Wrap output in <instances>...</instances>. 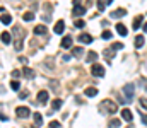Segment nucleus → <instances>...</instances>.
<instances>
[{"label": "nucleus", "instance_id": "nucleus-26", "mask_svg": "<svg viewBox=\"0 0 147 128\" xmlns=\"http://www.w3.org/2000/svg\"><path fill=\"white\" fill-rule=\"evenodd\" d=\"M74 24H75V27H79V29H82V27H84V26H86V22H84V21H82V19H77V21H75V22H74Z\"/></svg>", "mask_w": 147, "mask_h": 128}, {"label": "nucleus", "instance_id": "nucleus-4", "mask_svg": "<svg viewBox=\"0 0 147 128\" xmlns=\"http://www.w3.org/2000/svg\"><path fill=\"white\" fill-rule=\"evenodd\" d=\"M123 94H125V97L128 99V101H132L134 99V84H127L123 87Z\"/></svg>", "mask_w": 147, "mask_h": 128}, {"label": "nucleus", "instance_id": "nucleus-30", "mask_svg": "<svg viewBox=\"0 0 147 128\" xmlns=\"http://www.w3.org/2000/svg\"><path fill=\"white\" fill-rule=\"evenodd\" d=\"M105 5H106V2H105V0H98V9H99L101 12L105 10Z\"/></svg>", "mask_w": 147, "mask_h": 128}, {"label": "nucleus", "instance_id": "nucleus-38", "mask_svg": "<svg viewBox=\"0 0 147 128\" xmlns=\"http://www.w3.org/2000/svg\"><path fill=\"white\" fill-rule=\"evenodd\" d=\"M142 27H144V31L147 33V22H144V24H142Z\"/></svg>", "mask_w": 147, "mask_h": 128}, {"label": "nucleus", "instance_id": "nucleus-22", "mask_svg": "<svg viewBox=\"0 0 147 128\" xmlns=\"http://www.w3.org/2000/svg\"><path fill=\"white\" fill-rule=\"evenodd\" d=\"M96 58H98V53L96 51H89V55H87V62H96Z\"/></svg>", "mask_w": 147, "mask_h": 128}, {"label": "nucleus", "instance_id": "nucleus-7", "mask_svg": "<svg viewBox=\"0 0 147 128\" xmlns=\"http://www.w3.org/2000/svg\"><path fill=\"white\" fill-rule=\"evenodd\" d=\"M113 19H120V17H123V15H127V10L125 9H116V10H113L110 14Z\"/></svg>", "mask_w": 147, "mask_h": 128}, {"label": "nucleus", "instance_id": "nucleus-10", "mask_svg": "<svg viewBox=\"0 0 147 128\" xmlns=\"http://www.w3.org/2000/svg\"><path fill=\"white\" fill-rule=\"evenodd\" d=\"M63 31H65V22H63V21H58V22L55 24V33H57V34H62Z\"/></svg>", "mask_w": 147, "mask_h": 128}, {"label": "nucleus", "instance_id": "nucleus-23", "mask_svg": "<svg viewBox=\"0 0 147 128\" xmlns=\"http://www.w3.org/2000/svg\"><path fill=\"white\" fill-rule=\"evenodd\" d=\"M33 118H34V123H36L38 127H39V125L43 123V116H41L39 113H34V115H33Z\"/></svg>", "mask_w": 147, "mask_h": 128}, {"label": "nucleus", "instance_id": "nucleus-29", "mask_svg": "<svg viewBox=\"0 0 147 128\" xmlns=\"http://www.w3.org/2000/svg\"><path fill=\"white\" fill-rule=\"evenodd\" d=\"M10 87H12L14 90H19V87H21V84H19L17 80H12V82H10Z\"/></svg>", "mask_w": 147, "mask_h": 128}, {"label": "nucleus", "instance_id": "nucleus-13", "mask_svg": "<svg viewBox=\"0 0 147 128\" xmlns=\"http://www.w3.org/2000/svg\"><path fill=\"white\" fill-rule=\"evenodd\" d=\"M0 22L2 24H10L12 22V15L10 14H2L0 15Z\"/></svg>", "mask_w": 147, "mask_h": 128}, {"label": "nucleus", "instance_id": "nucleus-16", "mask_svg": "<svg viewBox=\"0 0 147 128\" xmlns=\"http://www.w3.org/2000/svg\"><path fill=\"white\" fill-rule=\"evenodd\" d=\"M0 40H2V43L9 44V43L12 41V36H10V33H2V34H0Z\"/></svg>", "mask_w": 147, "mask_h": 128}, {"label": "nucleus", "instance_id": "nucleus-33", "mask_svg": "<svg viewBox=\"0 0 147 128\" xmlns=\"http://www.w3.org/2000/svg\"><path fill=\"white\" fill-rule=\"evenodd\" d=\"M28 96H29V94H28V90H22V92L19 94V97H21V99H26Z\"/></svg>", "mask_w": 147, "mask_h": 128}, {"label": "nucleus", "instance_id": "nucleus-21", "mask_svg": "<svg viewBox=\"0 0 147 128\" xmlns=\"http://www.w3.org/2000/svg\"><path fill=\"white\" fill-rule=\"evenodd\" d=\"M82 51H84V50H82L80 46H75V48L72 50V55H74V56H77V58H79V56H82Z\"/></svg>", "mask_w": 147, "mask_h": 128}, {"label": "nucleus", "instance_id": "nucleus-36", "mask_svg": "<svg viewBox=\"0 0 147 128\" xmlns=\"http://www.w3.org/2000/svg\"><path fill=\"white\" fill-rule=\"evenodd\" d=\"M142 123L147 125V115H142Z\"/></svg>", "mask_w": 147, "mask_h": 128}, {"label": "nucleus", "instance_id": "nucleus-20", "mask_svg": "<svg viewBox=\"0 0 147 128\" xmlns=\"http://www.w3.org/2000/svg\"><path fill=\"white\" fill-rule=\"evenodd\" d=\"M62 104H63V103H62V99H55V101L51 103V108L57 111V109H60V108H62Z\"/></svg>", "mask_w": 147, "mask_h": 128}, {"label": "nucleus", "instance_id": "nucleus-27", "mask_svg": "<svg viewBox=\"0 0 147 128\" xmlns=\"http://www.w3.org/2000/svg\"><path fill=\"white\" fill-rule=\"evenodd\" d=\"M110 127L111 128H118V127H120V120H116V118H115V120H111V121H110Z\"/></svg>", "mask_w": 147, "mask_h": 128}, {"label": "nucleus", "instance_id": "nucleus-1", "mask_svg": "<svg viewBox=\"0 0 147 128\" xmlns=\"http://www.w3.org/2000/svg\"><path fill=\"white\" fill-rule=\"evenodd\" d=\"M101 111L103 113H106V115H115L116 113V109H118V104L116 103H113L111 99H105V101H101Z\"/></svg>", "mask_w": 147, "mask_h": 128}, {"label": "nucleus", "instance_id": "nucleus-11", "mask_svg": "<svg viewBox=\"0 0 147 128\" xmlns=\"http://www.w3.org/2000/svg\"><path fill=\"white\" fill-rule=\"evenodd\" d=\"M72 36H65V38H63V40H62V43H60V46H62V48H70V46H72Z\"/></svg>", "mask_w": 147, "mask_h": 128}, {"label": "nucleus", "instance_id": "nucleus-40", "mask_svg": "<svg viewBox=\"0 0 147 128\" xmlns=\"http://www.w3.org/2000/svg\"><path fill=\"white\" fill-rule=\"evenodd\" d=\"M111 2H113V0H106V3H111Z\"/></svg>", "mask_w": 147, "mask_h": 128}, {"label": "nucleus", "instance_id": "nucleus-6", "mask_svg": "<svg viewBox=\"0 0 147 128\" xmlns=\"http://www.w3.org/2000/svg\"><path fill=\"white\" fill-rule=\"evenodd\" d=\"M121 118H123L125 121H128V123H130V121L134 120V115H132V111H130L128 108H125V109H121Z\"/></svg>", "mask_w": 147, "mask_h": 128}, {"label": "nucleus", "instance_id": "nucleus-25", "mask_svg": "<svg viewBox=\"0 0 147 128\" xmlns=\"http://www.w3.org/2000/svg\"><path fill=\"white\" fill-rule=\"evenodd\" d=\"M139 104H140V108H144L147 111V97H140L139 99Z\"/></svg>", "mask_w": 147, "mask_h": 128}, {"label": "nucleus", "instance_id": "nucleus-41", "mask_svg": "<svg viewBox=\"0 0 147 128\" xmlns=\"http://www.w3.org/2000/svg\"><path fill=\"white\" fill-rule=\"evenodd\" d=\"M0 10H5V9H2V7H0Z\"/></svg>", "mask_w": 147, "mask_h": 128}, {"label": "nucleus", "instance_id": "nucleus-35", "mask_svg": "<svg viewBox=\"0 0 147 128\" xmlns=\"http://www.w3.org/2000/svg\"><path fill=\"white\" fill-rule=\"evenodd\" d=\"M19 75H21V72H19V70H14V72H12V77H19Z\"/></svg>", "mask_w": 147, "mask_h": 128}, {"label": "nucleus", "instance_id": "nucleus-8", "mask_svg": "<svg viewBox=\"0 0 147 128\" xmlns=\"http://www.w3.org/2000/svg\"><path fill=\"white\" fill-rule=\"evenodd\" d=\"M48 99H50V96H48L46 90H39V92H38V101H39V103L45 104V103H48Z\"/></svg>", "mask_w": 147, "mask_h": 128}, {"label": "nucleus", "instance_id": "nucleus-15", "mask_svg": "<svg viewBox=\"0 0 147 128\" xmlns=\"http://www.w3.org/2000/svg\"><path fill=\"white\" fill-rule=\"evenodd\" d=\"M48 33V29H46V26H43V24H39L34 27V34H46Z\"/></svg>", "mask_w": 147, "mask_h": 128}, {"label": "nucleus", "instance_id": "nucleus-28", "mask_svg": "<svg viewBox=\"0 0 147 128\" xmlns=\"http://www.w3.org/2000/svg\"><path fill=\"white\" fill-rule=\"evenodd\" d=\"M111 36H113V34H111V31H105V33L101 34V38H103V40H111Z\"/></svg>", "mask_w": 147, "mask_h": 128}, {"label": "nucleus", "instance_id": "nucleus-17", "mask_svg": "<svg viewBox=\"0 0 147 128\" xmlns=\"http://www.w3.org/2000/svg\"><path fill=\"white\" fill-rule=\"evenodd\" d=\"M22 74H24V77H28V79H33V77H34V70H31L29 67H24Z\"/></svg>", "mask_w": 147, "mask_h": 128}, {"label": "nucleus", "instance_id": "nucleus-18", "mask_svg": "<svg viewBox=\"0 0 147 128\" xmlns=\"http://www.w3.org/2000/svg\"><path fill=\"white\" fill-rule=\"evenodd\" d=\"M84 94H86V96H89V97H94V96L98 94V89H96V87H87Z\"/></svg>", "mask_w": 147, "mask_h": 128}, {"label": "nucleus", "instance_id": "nucleus-14", "mask_svg": "<svg viewBox=\"0 0 147 128\" xmlns=\"http://www.w3.org/2000/svg\"><path fill=\"white\" fill-rule=\"evenodd\" d=\"M116 33L120 34V36H127V33H128V29L123 26V24H116Z\"/></svg>", "mask_w": 147, "mask_h": 128}, {"label": "nucleus", "instance_id": "nucleus-34", "mask_svg": "<svg viewBox=\"0 0 147 128\" xmlns=\"http://www.w3.org/2000/svg\"><path fill=\"white\" fill-rule=\"evenodd\" d=\"M50 128H60V123L58 121H51L50 123Z\"/></svg>", "mask_w": 147, "mask_h": 128}, {"label": "nucleus", "instance_id": "nucleus-2", "mask_svg": "<svg viewBox=\"0 0 147 128\" xmlns=\"http://www.w3.org/2000/svg\"><path fill=\"white\" fill-rule=\"evenodd\" d=\"M16 115H17V118H28L31 115V109L26 106H19V108H16Z\"/></svg>", "mask_w": 147, "mask_h": 128}, {"label": "nucleus", "instance_id": "nucleus-5", "mask_svg": "<svg viewBox=\"0 0 147 128\" xmlns=\"http://www.w3.org/2000/svg\"><path fill=\"white\" fill-rule=\"evenodd\" d=\"M86 14V7H82V5H75L72 10V15L74 17H80V15H84Z\"/></svg>", "mask_w": 147, "mask_h": 128}, {"label": "nucleus", "instance_id": "nucleus-9", "mask_svg": "<svg viewBox=\"0 0 147 128\" xmlns=\"http://www.w3.org/2000/svg\"><path fill=\"white\" fill-rule=\"evenodd\" d=\"M142 22H144V17H142V15H137V17L134 19V24H132V27H134V29L137 31V29H139V27L142 26Z\"/></svg>", "mask_w": 147, "mask_h": 128}, {"label": "nucleus", "instance_id": "nucleus-24", "mask_svg": "<svg viewBox=\"0 0 147 128\" xmlns=\"http://www.w3.org/2000/svg\"><path fill=\"white\" fill-rule=\"evenodd\" d=\"M22 19L29 22V21H33V19H34V14H33V12H24V15H22Z\"/></svg>", "mask_w": 147, "mask_h": 128}, {"label": "nucleus", "instance_id": "nucleus-31", "mask_svg": "<svg viewBox=\"0 0 147 128\" xmlns=\"http://www.w3.org/2000/svg\"><path fill=\"white\" fill-rule=\"evenodd\" d=\"M123 48V43H113V46H111V50H121Z\"/></svg>", "mask_w": 147, "mask_h": 128}, {"label": "nucleus", "instance_id": "nucleus-32", "mask_svg": "<svg viewBox=\"0 0 147 128\" xmlns=\"http://www.w3.org/2000/svg\"><path fill=\"white\" fill-rule=\"evenodd\" d=\"M139 84H140V87H144V89L147 90V79H140V82H139Z\"/></svg>", "mask_w": 147, "mask_h": 128}, {"label": "nucleus", "instance_id": "nucleus-37", "mask_svg": "<svg viewBox=\"0 0 147 128\" xmlns=\"http://www.w3.org/2000/svg\"><path fill=\"white\" fill-rule=\"evenodd\" d=\"M0 120H2V121H7V120H9V118H7V116H5V115H0Z\"/></svg>", "mask_w": 147, "mask_h": 128}, {"label": "nucleus", "instance_id": "nucleus-12", "mask_svg": "<svg viewBox=\"0 0 147 128\" xmlns=\"http://www.w3.org/2000/svg\"><path fill=\"white\" fill-rule=\"evenodd\" d=\"M77 40H79L80 43H87V44H89V43H92V38H91V34H86V33H82V34H80Z\"/></svg>", "mask_w": 147, "mask_h": 128}, {"label": "nucleus", "instance_id": "nucleus-19", "mask_svg": "<svg viewBox=\"0 0 147 128\" xmlns=\"http://www.w3.org/2000/svg\"><path fill=\"white\" fill-rule=\"evenodd\" d=\"M144 46V36H135V48H142Z\"/></svg>", "mask_w": 147, "mask_h": 128}, {"label": "nucleus", "instance_id": "nucleus-39", "mask_svg": "<svg viewBox=\"0 0 147 128\" xmlns=\"http://www.w3.org/2000/svg\"><path fill=\"white\" fill-rule=\"evenodd\" d=\"M80 3V0H74V5H79Z\"/></svg>", "mask_w": 147, "mask_h": 128}, {"label": "nucleus", "instance_id": "nucleus-3", "mask_svg": "<svg viewBox=\"0 0 147 128\" xmlns=\"http://www.w3.org/2000/svg\"><path fill=\"white\" fill-rule=\"evenodd\" d=\"M91 72H92L94 77H103V75H105V68H103V65H98V63H94V65L91 67Z\"/></svg>", "mask_w": 147, "mask_h": 128}]
</instances>
